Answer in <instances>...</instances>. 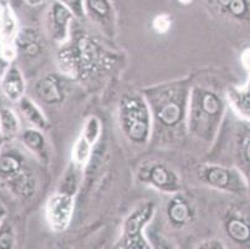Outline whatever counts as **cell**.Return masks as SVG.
Returning a JSON list of instances; mask_svg holds the SVG:
<instances>
[{
  "mask_svg": "<svg viewBox=\"0 0 250 249\" xmlns=\"http://www.w3.org/2000/svg\"><path fill=\"white\" fill-rule=\"evenodd\" d=\"M189 79H178L149 86L142 91L151 107L153 131L151 142L173 146L181 142L187 130Z\"/></svg>",
  "mask_w": 250,
  "mask_h": 249,
  "instance_id": "6da1fadb",
  "label": "cell"
},
{
  "mask_svg": "<svg viewBox=\"0 0 250 249\" xmlns=\"http://www.w3.org/2000/svg\"><path fill=\"white\" fill-rule=\"evenodd\" d=\"M224 96L210 85L190 86L188 100V135L206 143H212L218 136L226 113Z\"/></svg>",
  "mask_w": 250,
  "mask_h": 249,
  "instance_id": "7a4b0ae2",
  "label": "cell"
},
{
  "mask_svg": "<svg viewBox=\"0 0 250 249\" xmlns=\"http://www.w3.org/2000/svg\"><path fill=\"white\" fill-rule=\"evenodd\" d=\"M118 123L124 136L131 143L147 146L151 142L153 120L151 107L143 92L122 95L118 104Z\"/></svg>",
  "mask_w": 250,
  "mask_h": 249,
  "instance_id": "3957f363",
  "label": "cell"
},
{
  "mask_svg": "<svg viewBox=\"0 0 250 249\" xmlns=\"http://www.w3.org/2000/svg\"><path fill=\"white\" fill-rule=\"evenodd\" d=\"M0 182L20 200H29L36 193L38 177L20 148L4 146L0 152Z\"/></svg>",
  "mask_w": 250,
  "mask_h": 249,
  "instance_id": "277c9868",
  "label": "cell"
},
{
  "mask_svg": "<svg viewBox=\"0 0 250 249\" xmlns=\"http://www.w3.org/2000/svg\"><path fill=\"white\" fill-rule=\"evenodd\" d=\"M156 204L152 201L138 203L122 225L121 237L115 244V248L121 249H149L152 248L146 237V228L152 222L156 214Z\"/></svg>",
  "mask_w": 250,
  "mask_h": 249,
  "instance_id": "5b68a950",
  "label": "cell"
},
{
  "mask_svg": "<svg viewBox=\"0 0 250 249\" xmlns=\"http://www.w3.org/2000/svg\"><path fill=\"white\" fill-rule=\"evenodd\" d=\"M198 177L210 188L224 193L235 196H245L249 193V181L239 167L206 163L198 168Z\"/></svg>",
  "mask_w": 250,
  "mask_h": 249,
  "instance_id": "8992f818",
  "label": "cell"
},
{
  "mask_svg": "<svg viewBox=\"0 0 250 249\" xmlns=\"http://www.w3.org/2000/svg\"><path fill=\"white\" fill-rule=\"evenodd\" d=\"M138 180L166 195H176L182 188L178 173L168 164L158 161H148L141 164Z\"/></svg>",
  "mask_w": 250,
  "mask_h": 249,
  "instance_id": "52a82bcc",
  "label": "cell"
},
{
  "mask_svg": "<svg viewBox=\"0 0 250 249\" xmlns=\"http://www.w3.org/2000/svg\"><path fill=\"white\" fill-rule=\"evenodd\" d=\"M75 209V196L55 192L50 196L45 207L47 225L54 232H63L71 223Z\"/></svg>",
  "mask_w": 250,
  "mask_h": 249,
  "instance_id": "ba28073f",
  "label": "cell"
},
{
  "mask_svg": "<svg viewBox=\"0 0 250 249\" xmlns=\"http://www.w3.org/2000/svg\"><path fill=\"white\" fill-rule=\"evenodd\" d=\"M74 17L72 11L58 0L50 5L46 14V30L47 35L54 43L63 45L69 40Z\"/></svg>",
  "mask_w": 250,
  "mask_h": 249,
  "instance_id": "9c48e42d",
  "label": "cell"
},
{
  "mask_svg": "<svg viewBox=\"0 0 250 249\" xmlns=\"http://www.w3.org/2000/svg\"><path fill=\"white\" fill-rule=\"evenodd\" d=\"M72 50L76 61L77 76L80 74L94 72L96 68H101L102 61L104 60V54L101 47L88 36H81Z\"/></svg>",
  "mask_w": 250,
  "mask_h": 249,
  "instance_id": "30bf717a",
  "label": "cell"
},
{
  "mask_svg": "<svg viewBox=\"0 0 250 249\" xmlns=\"http://www.w3.org/2000/svg\"><path fill=\"white\" fill-rule=\"evenodd\" d=\"M19 34L17 19L10 5L0 0V45L3 47L4 58L11 63L15 58V40Z\"/></svg>",
  "mask_w": 250,
  "mask_h": 249,
  "instance_id": "8fae6325",
  "label": "cell"
},
{
  "mask_svg": "<svg viewBox=\"0 0 250 249\" xmlns=\"http://www.w3.org/2000/svg\"><path fill=\"white\" fill-rule=\"evenodd\" d=\"M44 50L45 46L42 35L35 29L25 27L19 30L15 40V51L24 63L31 64L40 59L44 54Z\"/></svg>",
  "mask_w": 250,
  "mask_h": 249,
  "instance_id": "7c38bea8",
  "label": "cell"
},
{
  "mask_svg": "<svg viewBox=\"0 0 250 249\" xmlns=\"http://www.w3.org/2000/svg\"><path fill=\"white\" fill-rule=\"evenodd\" d=\"M0 89L6 99L11 102H19L25 96L26 82L19 66L11 61L0 79Z\"/></svg>",
  "mask_w": 250,
  "mask_h": 249,
  "instance_id": "4fadbf2b",
  "label": "cell"
},
{
  "mask_svg": "<svg viewBox=\"0 0 250 249\" xmlns=\"http://www.w3.org/2000/svg\"><path fill=\"white\" fill-rule=\"evenodd\" d=\"M166 214H167L168 223L173 228L179 229V228L189 225L194 212H193L189 202L178 192L170 197L167 204V209H166Z\"/></svg>",
  "mask_w": 250,
  "mask_h": 249,
  "instance_id": "5bb4252c",
  "label": "cell"
},
{
  "mask_svg": "<svg viewBox=\"0 0 250 249\" xmlns=\"http://www.w3.org/2000/svg\"><path fill=\"white\" fill-rule=\"evenodd\" d=\"M34 92L39 101L45 105H59L63 101L65 93L60 80L55 75H46L36 81L34 86Z\"/></svg>",
  "mask_w": 250,
  "mask_h": 249,
  "instance_id": "9a60e30c",
  "label": "cell"
},
{
  "mask_svg": "<svg viewBox=\"0 0 250 249\" xmlns=\"http://www.w3.org/2000/svg\"><path fill=\"white\" fill-rule=\"evenodd\" d=\"M224 228L231 242L250 248V218L239 212H230L226 218Z\"/></svg>",
  "mask_w": 250,
  "mask_h": 249,
  "instance_id": "2e32d148",
  "label": "cell"
},
{
  "mask_svg": "<svg viewBox=\"0 0 250 249\" xmlns=\"http://www.w3.org/2000/svg\"><path fill=\"white\" fill-rule=\"evenodd\" d=\"M20 140L22 146L29 154L34 155L40 162L47 163L49 161V143L46 137L42 134V130L36 127L25 129L20 132Z\"/></svg>",
  "mask_w": 250,
  "mask_h": 249,
  "instance_id": "e0dca14e",
  "label": "cell"
},
{
  "mask_svg": "<svg viewBox=\"0 0 250 249\" xmlns=\"http://www.w3.org/2000/svg\"><path fill=\"white\" fill-rule=\"evenodd\" d=\"M227 99L234 113L242 120L250 122V74L244 85L235 86L228 91Z\"/></svg>",
  "mask_w": 250,
  "mask_h": 249,
  "instance_id": "ac0fdd59",
  "label": "cell"
},
{
  "mask_svg": "<svg viewBox=\"0 0 250 249\" xmlns=\"http://www.w3.org/2000/svg\"><path fill=\"white\" fill-rule=\"evenodd\" d=\"M85 13L92 22L100 26H104V30L111 34L112 26V8L108 0H85Z\"/></svg>",
  "mask_w": 250,
  "mask_h": 249,
  "instance_id": "d6986e66",
  "label": "cell"
},
{
  "mask_svg": "<svg viewBox=\"0 0 250 249\" xmlns=\"http://www.w3.org/2000/svg\"><path fill=\"white\" fill-rule=\"evenodd\" d=\"M18 104H19L21 116L30 123L31 127H36V129L42 130V131L47 129L49 121H47L45 113H42V107L39 106L33 99L25 95Z\"/></svg>",
  "mask_w": 250,
  "mask_h": 249,
  "instance_id": "ffe728a7",
  "label": "cell"
},
{
  "mask_svg": "<svg viewBox=\"0 0 250 249\" xmlns=\"http://www.w3.org/2000/svg\"><path fill=\"white\" fill-rule=\"evenodd\" d=\"M0 132L6 142L14 141L21 132L20 118L11 109H0Z\"/></svg>",
  "mask_w": 250,
  "mask_h": 249,
  "instance_id": "44dd1931",
  "label": "cell"
},
{
  "mask_svg": "<svg viewBox=\"0 0 250 249\" xmlns=\"http://www.w3.org/2000/svg\"><path fill=\"white\" fill-rule=\"evenodd\" d=\"M83 171V168L79 167L76 163H74L72 161L70 162V164L65 170L62 178H61L58 191L67 193V195L76 196L77 189H79V186H80Z\"/></svg>",
  "mask_w": 250,
  "mask_h": 249,
  "instance_id": "7402d4cb",
  "label": "cell"
},
{
  "mask_svg": "<svg viewBox=\"0 0 250 249\" xmlns=\"http://www.w3.org/2000/svg\"><path fill=\"white\" fill-rule=\"evenodd\" d=\"M92 147L94 146L88 143L86 141L85 137L80 136L75 142L74 147H72L71 152V161L76 163L79 167L83 168L87 167V164H90L91 156H92Z\"/></svg>",
  "mask_w": 250,
  "mask_h": 249,
  "instance_id": "603a6c76",
  "label": "cell"
},
{
  "mask_svg": "<svg viewBox=\"0 0 250 249\" xmlns=\"http://www.w3.org/2000/svg\"><path fill=\"white\" fill-rule=\"evenodd\" d=\"M102 122L97 116H88L83 123L81 136L85 137L86 141L92 146L96 145L101 138Z\"/></svg>",
  "mask_w": 250,
  "mask_h": 249,
  "instance_id": "cb8c5ba5",
  "label": "cell"
},
{
  "mask_svg": "<svg viewBox=\"0 0 250 249\" xmlns=\"http://www.w3.org/2000/svg\"><path fill=\"white\" fill-rule=\"evenodd\" d=\"M17 244V234L13 223L4 217L0 221V249H11Z\"/></svg>",
  "mask_w": 250,
  "mask_h": 249,
  "instance_id": "d4e9b609",
  "label": "cell"
},
{
  "mask_svg": "<svg viewBox=\"0 0 250 249\" xmlns=\"http://www.w3.org/2000/svg\"><path fill=\"white\" fill-rule=\"evenodd\" d=\"M170 26H172V19H170L169 15L167 14H160L157 15L156 18L152 22V27L157 34L160 35H165L168 31L170 30Z\"/></svg>",
  "mask_w": 250,
  "mask_h": 249,
  "instance_id": "484cf974",
  "label": "cell"
},
{
  "mask_svg": "<svg viewBox=\"0 0 250 249\" xmlns=\"http://www.w3.org/2000/svg\"><path fill=\"white\" fill-rule=\"evenodd\" d=\"M239 157L243 166L250 172V132H245V136L239 143Z\"/></svg>",
  "mask_w": 250,
  "mask_h": 249,
  "instance_id": "4316f807",
  "label": "cell"
},
{
  "mask_svg": "<svg viewBox=\"0 0 250 249\" xmlns=\"http://www.w3.org/2000/svg\"><path fill=\"white\" fill-rule=\"evenodd\" d=\"M63 5L67 6L76 18H83L85 15V0H58Z\"/></svg>",
  "mask_w": 250,
  "mask_h": 249,
  "instance_id": "83f0119b",
  "label": "cell"
},
{
  "mask_svg": "<svg viewBox=\"0 0 250 249\" xmlns=\"http://www.w3.org/2000/svg\"><path fill=\"white\" fill-rule=\"evenodd\" d=\"M195 248H202V249H226L227 247L224 246V242L220 239H206V241L201 242Z\"/></svg>",
  "mask_w": 250,
  "mask_h": 249,
  "instance_id": "f1b7e54d",
  "label": "cell"
},
{
  "mask_svg": "<svg viewBox=\"0 0 250 249\" xmlns=\"http://www.w3.org/2000/svg\"><path fill=\"white\" fill-rule=\"evenodd\" d=\"M240 63H242L243 68L250 74V47L243 51L242 56H240Z\"/></svg>",
  "mask_w": 250,
  "mask_h": 249,
  "instance_id": "f546056e",
  "label": "cell"
},
{
  "mask_svg": "<svg viewBox=\"0 0 250 249\" xmlns=\"http://www.w3.org/2000/svg\"><path fill=\"white\" fill-rule=\"evenodd\" d=\"M9 61L6 60L5 58H4V52H3V47H1V45H0V76L3 75V72L5 71L6 66L9 65Z\"/></svg>",
  "mask_w": 250,
  "mask_h": 249,
  "instance_id": "4dcf8cb0",
  "label": "cell"
},
{
  "mask_svg": "<svg viewBox=\"0 0 250 249\" xmlns=\"http://www.w3.org/2000/svg\"><path fill=\"white\" fill-rule=\"evenodd\" d=\"M25 1H26L30 6H39L42 5V3H45L46 0H25Z\"/></svg>",
  "mask_w": 250,
  "mask_h": 249,
  "instance_id": "1f68e13d",
  "label": "cell"
},
{
  "mask_svg": "<svg viewBox=\"0 0 250 249\" xmlns=\"http://www.w3.org/2000/svg\"><path fill=\"white\" fill-rule=\"evenodd\" d=\"M5 138L3 137V135H1V132H0V152H1V150L4 148V145H5Z\"/></svg>",
  "mask_w": 250,
  "mask_h": 249,
  "instance_id": "d6a6232c",
  "label": "cell"
},
{
  "mask_svg": "<svg viewBox=\"0 0 250 249\" xmlns=\"http://www.w3.org/2000/svg\"><path fill=\"white\" fill-rule=\"evenodd\" d=\"M178 1L181 4H183V5H188V4H189L192 0H178Z\"/></svg>",
  "mask_w": 250,
  "mask_h": 249,
  "instance_id": "836d02e7",
  "label": "cell"
},
{
  "mask_svg": "<svg viewBox=\"0 0 250 249\" xmlns=\"http://www.w3.org/2000/svg\"><path fill=\"white\" fill-rule=\"evenodd\" d=\"M4 217H5V214H4L3 209L0 208V221H1V219H3V218H4Z\"/></svg>",
  "mask_w": 250,
  "mask_h": 249,
  "instance_id": "e575fe53",
  "label": "cell"
}]
</instances>
